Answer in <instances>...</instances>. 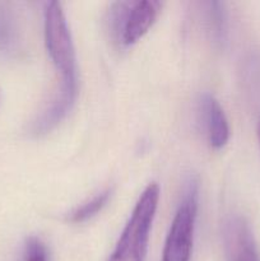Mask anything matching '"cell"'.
Returning <instances> with one entry per match:
<instances>
[{
	"label": "cell",
	"instance_id": "5b68a950",
	"mask_svg": "<svg viewBox=\"0 0 260 261\" xmlns=\"http://www.w3.org/2000/svg\"><path fill=\"white\" fill-rule=\"evenodd\" d=\"M200 110L208 143L214 149H221L229 139V125L221 103L212 94L205 93L200 98Z\"/></svg>",
	"mask_w": 260,
	"mask_h": 261
},
{
	"label": "cell",
	"instance_id": "52a82bcc",
	"mask_svg": "<svg viewBox=\"0 0 260 261\" xmlns=\"http://www.w3.org/2000/svg\"><path fill=\"white\" fill-rule=\"evenodd\" d=\"M111 193L112 191L110 189H106V190L94 195L91 200L86 201L81 206L74 209L70 216H69V221L74 222V223H81V222H86L88 219L93 218L105 208L110 196H111Z\"/></svg>",
	"mask_w": 260,
	"mask_h": 261
},
{
	"label": "cell",
	"instance_id": "8992f818",
	"mask_svg": "<svg viewBox=\"0 0 260 261\" xmlns=\"http://www.w3.org/2000/svg\"><path fill=\"white\" fill-rule=\"evenodd\" d=\"M224 240L229 261H259L254 239L244 219L235 217L224 226Z\"/></svg>",
	"mask_w": 260,
	"mask_h": 261
},
{
	"label": "cell",
	"instance_id": "3957f363",
	"mask_svg": "<svg viewBox=\"0 0 260 261\" xmlns=\"http://www.w3.org/2000/svg\"><path fill=\"white\" fill-rule=\"evenodd\" d=\"M198 180L190 176L184 186L183 199L166 237L162 261H190L198 212Z\"/></svg>",
	"mask_w": 260,
	"mask_h": 261
},
{
	"label": "cell",
	"instance_id": "9c48e42d",
	"mask_svg": "<svg viewBox=\"0 0 260 261\" xmlns=\"http://www.w3.org/2000/svg\"><path fill=\"white\" fill-rule=\"evenodd\" d=\"M14 27H13L12 22H10L9 17L3 13L0 14V43L3 46H9L12 42H14Z\"/></svg>",
	"mask_w": 260,
	"mask_h": 261
},
{
	"label": "cell",
	"instance_id": "277c9868",
	"mask_svg": "<svg viewBox=\"0 0 260 261\" xmlns=\"http://www.w3.org/2000/svg\"><path fill=\"white\" fill-rule=\"evenodd\" d=\"M161 9L162 3L158 0L114 3L110 10L112 35L121 45H133L154 24Z\"/></svg>",
	"mask_w": 260,
	"mask_h": 261
},
{
	"label": "cell",
	"instance_id": "ba28073f",
	"mask_svg": "<svg viewBox=\"0 0 260 261\" xmlns=\"http://www.w3.org/2000/svg\"><path fill=\"white\" fill-rule=\"evenodd\" d=\"M24 261H48L45 246L38 239L32 237L28 240L25 245Z\"/></svg>",
	"mask_w": 260,
	"mask_h": 261
},
{
	"label": "cell",
	"instance_id": "7a4b0ae2",
	"mask_svg": "<svg viewBox=\"0 0 260 261\" xmlns=\"http://www.w3.org/2000/svg\"><path fill=\"white\" fill-rule=\"evenodd\" d=\"M45 43L56 71L61 75L60 83L78 84L75 47L65 13L59 2H50L46 4Z\"/></svg>",
	"mask_w": 260,
	"mask_h": 261
},
{
	"label": "cell",
	"instance_id": "30bf717a",
	"mask_svg": "<svg viewBox=\"0 0 260 261\" xmlns=\"http://www.w3.org/2000/svg\"><path fill=\"white\" fill-rule=\"evenodd\" d=\"M256 132H257V139H259V142H260V119H259V121H257Z\"/></svg>",
	"mask_w": 260,
	"mask_h": 261
},
{
	"label": "cell",
	"instance_id": "6da1fadb",
	"mask_svg": "<svg viewBox=\"0 0 260 261\" xmlns=\"http://www.w3.org/2000/svg\"><path fill=\"white\" fill-rule=\"evenodd\" d=\"M160 195L161 189L157 182H150L140 194L132 216L107 261H145Z\"/></svg>",
	"mask_w": 260,
	"mask_h": 261
}]
</instances>
